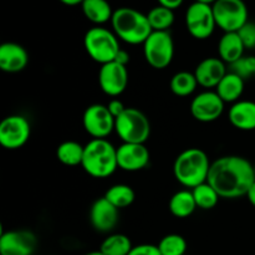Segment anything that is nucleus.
Wrapping results in <instances>:
<instances>
[{"instance_id":"nucleus-42","label":"nucleus","mask_w":255,"mask_h":255,"mask_svg":"<svg viewBox=\"0 0 255 255\" xmlns=\"http://www.w3.org/2000/svg\"><path fill=\"white\" fill-rule=\"evenodd\" d=\"M254 79H255V76H254Z\"/></svg>"},{"instance_id":"nucleus-2","label":"nucleus","mask_w":255,"mask_h":255,"mask_svg":"<svg viewBox=\"0 0 255 255\" xmlns=\"http://www.w3.org/2000/svg\"><path fill=\"white\" fill-rule=\"evenodd\" d=\"M212 162L201 148H187L177 156L173 163L174 178L186 188H196L208 181Z\"/></svg>"},{"instance_id":"nucleus-33","label":"nucleus","mask_w":255,"mask_h":255,"mask_svg":"<svg viewBox=\"0 0 255 255\" xmlns=\"http://www.w3.org/2000/svg\"><path fill=\"white\" fill-rule=\"evenodd\" d=\"M128 255H162L158 247L153 244H139L132 248Z\"/></svg>"},{"instance_id":"nucleus-22","label":"nucleus","mask_w":255,"mask_h":255,"mask_svg":"<svg viewBox=\"0 0 255 255\" xmlns=\"http://www.w3.org/2000/svg\"><path fill=\"white\" fill-rule=\"evenodd\" d=\"M82 12L89 21L94 22L97 26L111 21L115 10L107 0H84L81 4Z\"/></svg>"},{"instance_id":"nucleus-1","label":"nucleus","mask_w":255,"mask_h":255,"mask_svg":"<svg viewBox=\"0 0 255 255\" xmlns=\"http://www.w3.org/2000/svg\"><path fill=\"white\" fill-rule=\"evenodd\" d=\"M208 182L221 198L236 199L247 196L255 182L254 166L241 156H224L212 162Z\"/></svg>"},{"instance_id":"nucleus-24","label":"nucleus","mask_w":255,"mask_h":255,"mask_svg":"<svg viewBox=\"0 0 255 255\" xmlns=\"http://www.w3.org/2000/svg\"><path fill=\"white\" fill-rule=\"evenodd\" d=\"M85 146L76 141H65L56 148V158L69 167L81 166L84 159Z\"/></svg>"},{"instance_id":"nucleus-8","label":"nucleus","mask_w":255,"mask_h":255,"mask_svg":"<svg viewBox=\"0 0 255 255\" xmlns=\"http://www.w3.org/2000/svg\"><path fill=\"white\" fill-rule=\"evenodd\" d=\"M217 26L224 32H238L249 21L243 0H218L212 5Z\"/></svg>"},{"instance_id":"nucleus-17","label":"nucleus","mask_w":255,"mask_h":255,"mask_svg":"<svg viewBox=\"0 0 255 255\" xmlns=\"http://www.w3.org/2000/svg\"><path fill=\"white\" fill-rule=\"evenodd\" d=\"M226 65L219 57H207L202 60L194 70V76L199 86L208 90L216 89L227 75Z\"/></svg>"},{"instance_id":"nucleus-20","label":"nucleus","mask_w":255,"mask_h":255,"mask_svg":"<svg viewBox=\"0 0 255 255\" xmlns=\"http://www.w3.org/2000/svg\"><path fill=\"white\" fill-rule=\"evenodd\" d=\"M244 46L238 32H224L218 42L219 59L226 62L227 65H232L244 56Z\"/></svg>"},{"instance_id":"nucleus-34","label":"nucleus","mask_w":255,"mask_h":255,"mask_svg":"<svg viewBox=\"0 0 255 255\" xmlns=\"http://www.w3.org/2000/svg\"><path fill=\"white\" fill-rule=\"evenodd\" d=\"M106 106H107V109H109V111L111 112L112 116L115 117V119H116V117H119L120 115H121L122 112H124L125 110L127 109V107L124 105V102L120 101V100H117V99L111 100V101H110L109 104L106 105Z\"/></svg>"},{"instance_id":"nucleus-37","label":"nucleus","mask_w":255,"mask_h":255,"mask_svg":"<svg viewBox=\"0 0 255 255\" xmlns=\"http://www.w3.org/2000/svg\"><path fill=\"white\" fill-rule=\"evenodd\" d=\"M246 197L248 198L249 203H251L253 207H255V182L253 183V186L251 187V189H249Z\"/></svg>"},{"instance_id":"nucleus-13","label":"nucleus","mask_w":255,"mask_h":255,"mask_svg":"<svg viewBox=\"0 0 255 255\" xmlns=\"http://www.w3.org/2000/svg\"><path fill=\"white\" fill-rule=\"evenodd\" d=\"M37 239L27 229L2 232L0 237V255H32Z\"/></svg>"},{"instance_id":"nucleus-16","label":"nucleus","mask_w":255,"mask_h":255,"mask_svg":"<svg viewBox=\"0 0 255 255\" xmlns=\"http://www.w3.org/2000/svg\"><path fill=\"white\" fill-rule=\"evenodd\" d=\"M119 211L105 197L94 202L90 209V222L92 228L100 233H110L119 223Z\"/></svg>"},{"instance_id":"nucleus-29","label":"nucleus","mask_w":255,"mask_h":255,"mask_svg":"<svg viewBox=\"0 0 255 255\" xmlns=\"http://www.w3.org/2000/svg\"><path fill=\"white\" fill-rule=\"evenodd\" d=\"M192 193H193L194 201H196L197 208H201L203 211H209V209H213L214 207L218 204L219 198L221 196L218 194V192L208 183H202L199 186H197L196 188L191 189Z\"/></svg>"},{"instance_id":"nucleus-11","label":"nucleus","mask_w":255,"mask_h":255,"mask_svg":"<svg viewBox=\"0 0 255 255\" xmlns=\"http://www.w3.org/2000/svg\"><path fill=\"white\" fill-rule=\"evenodd\" d=\"M116 119L107 106L101 104L90 105L82 116L84 128L92 138H106L115 131Z\"/></svg>"},{"instance_id":"nucleus-14","label":"nucleus","mask_w":255,"mask_h":255,"mask_svg":"<svg viewBox=\"0 0 255 255\" xmlns=\"http://www.w3.org/2000/svg\"><path fill=\"white\" fill-rule=\"evenodd\" d=\"M99 85L107 96L117 97L122 95L128 85L127 66L116 61L101 65L99 72Z\"/></svg>"},{"instance_id":"nucleus-4","label":"nucleus","mask_w":255,"mask_h":255,"mask_svg":"<svg viewBox=\"0 0 255 255\" xmlns=\"http://www.w3.org/2000/svg\"><path fill=\"white\" fill-rule=\"evenodd\" d=\"M81 167L94 178H107L119 168L117 148L106 138H92L85 144Z\"/></svg>"},{"instance_id":"nucleus-40","label":"nucleus","mask_w":255,"mask_h":255,"mask_svg":"<svg viewBox=\"0 0 255 255\" xmlns=\"http://www.w3.org/2000/svg\"><path fill=\"white\" fill-rule=\"evenodd\" d=\"M84 255H104V254H102L100 251H96V252H90V253H86Z\"/></svg>"},{"instance_id":"nucleus-26","label":"nucleus","mask_w":255,"mask_h":255,"mask_svg":"<svg viewBox=\"0 0 255 255\" xmlns=\"http://www.w3.org/2000/svg\"><path fill=\"white\" fill-rule=\"evenodd\" d=\"M131 239L121 233L110 234L100 247V252L104 255H128L132 251Z\"/></svg>"},{"instance_id":"nucleus-41","label":"nucleus","mask_w":255,"mask_h":255,"mask_svg":"<svg viewBox=\"0 0 255 255\" xmlns=\"http://www.w3.org/2000/svg\"><path fill=\"white\" fill-rule=\"evenodd\" d=\"M254 172H255V164H254Z\"/></svg>"},{"instance_id":"nucleus-5","label":"nucleus","mask_w":255,"mask_h":255,"mask_svg":"<svg viewBox=\"0 0 255 255\" xmlns=\"http://www.w3.org/2000/svg\"><path fill=\"white\" fill-rule=\"evenodd\" d=\"M84 46L87 55L97 64H109L115 61L121 50L119 37L114 31L102 26H94L85 34Z\"/></svg>"},{"instance_id":"nucleus-38","label":"nucleus","mask_w":255,"mask_h":255,"mask_svg":"<svg viewBox=\"0 0 255 255\" xmlns=\"http://www.w3.org/2000/svg\"><path fill=\"white\" fill-rule=\"evenodd\" d=\"M59 1L67 5V6H76V5H81L84 0H59Z\"/></svg>"},{"instance_id":"nucleus-6","label":"nucleus","mask_w":255,"mask_h":255,"mask_svg":"<svg viewBox=\"0 0 255 255\" xmlns=\"http://www.w3.org/2000/svg\"><path fill=\"white\" fill-rule=\"evenodd\" d=\"M115 132L124 143H144L151 136V124L143 112L127 107L116 117Z\"/></svg>"},{"instance_id":"nucleus-21","label":"nucleus","mask_w":255,"mask_h":255,"mask_svg":"<svg viewBox=\"0 0 255 255\" xmlns=\"http://www.w3.org/2000/svg\"><path fill=\"white\" fill-rule=\"evenodd\" d=\"M246 87V81L234 72H227L226 76L223 77L218 86L216 87L214 91L219 95L224 104H236L241 100L242 95L244 92Z\"/></svg>"},{"instance_id":"nucleus-27","label":"nucleus","mask_w":255,"mask_h":255,"mask_svg":"<svg viewBox=\"0 0 255 255\" xmlns=\"http://www.w3.org/2000/svg\"><path fill=\"white\" fill-rule=\"evenodd\" d=\"M104 197L117 209H121L129 207L133 203L136 193H134L133 188L127 184H115L107 189Z\"/></svg>"},{"instance_id":"nucleus-3","label":"nucleus","mask_w":255,"mask_h":255,"mask_svg":"<svg viewBox=\"0 0 255 255\" xmlns=\"http://www.w3.org/2000/svg\"><path fill=\"white\" fill-rule=\"evenodd\" d=\"M112 31L120 40L129 45H139L152 34L147 14L133 7H120L114 11L111 19Z\"/></svg>"},{"instance_id":"nucleus-9","label":"nucleus","mask_w":255,"mask_h":255,"mask_svg":"<svg viewBox=\"0 0 255 255\" xmlns=\"http://www.w3.org/2000/svg\"><path fill=\"white\" fill-rule=\"evenodd\" d=\"M186 26L189 34L197 40H206L217 26L212 5L194 1L186 11Z\"/></svg>"},{"instance_id":"nucleus-12","label":"nucleus","mask_w":255,"mask_h":255,"mask_svg":"<svg viewBox=\"0 0 255 255\" xmlns=\"http://www.w3.org/2000/svg\"><path fill=\"white\" fill-rule=\"evenodd\" d=\"M223 100L216 91L207 90L197 95L191 102V114L197 121L208 122L217 121L224 112Z\"/></svg>"},{"instance_id":"nucleus-28","label":"nucleus","mask_w":255,"mask_h":255,"mask_svg":"<svg viewBox=\"0 0 255 255\" xmlns=\"http://www.w3.org/2000/svg\"><path fill=\"white\" fill-rule=\"evenodd\" d=\"M147 17L153 31H168V29L174 22L173 10L162 6V5L152 7L147 12Z\"/></svg>"},{"instance_id":"nucleus-7","label":"nucleus","mask_w":255,"mask_h":255,"mask_svg":"<svg viewBox=\"0 0 255 255\" xmlns=\"http://www.w3.org/2000/svg\"><path fill=\"white\" fill-rule=\"evenodd\" d=\"M143 56L147 64L156 70L169 66L174 56V42L169 31H152L143 42Z\"/></svg>"},{"instance_id":"nucleus-39","label":"nucleus","mask_w":255,"mask_h":255,"mask_svg":"<svg viewBox=\"0 0 255 255\" xmlns=\"http://www.w3.org/2000/svg\"><path fill=\"white\" fill-rule=\"evenodd\" d=\"M198 2H203V4H208V5H213L214 2L218 1V0H196Z\"/></svg>"},{"instance_id":"nucleus-25","label":"nucleus","mask_w":255,"mask_h":255,"mask_svg":"<svg viewBox=\"0 0 255 255\" xmlns=\"http://www.w3.org/2000/svg\"><path fill=\"white\" fill-rule=\"evenodd\" d=\"M198 82H197L194 72L189 71H179L172 76L169 87L171 91L178 97L191 96L196 91Z\"/></svg>"},{"instance_id":"nucleus-23","label":"nucleus","mask_w":255,"mask_h":255,"mask_svg":"<svg viewBox=\"0 0 255 255\" xmlns=\"http://www.w3.org/2000/svg\"><path fill=\"white\" fill-rule=\"evenodd\" d=\"M168 207L172 216L177 217V218H187V217L192 216L197 209L193 193L189 189H183V191H178L177 193H174L169 199Z\"/></svg>"},{"instance_id":"nucleus-31","label":"nucleus","mask_w":255,"mask_h":255,"mask_svg":"<svg viewBox=\"0 0 255 255\" xmlns=\"http://www.w3.org/2000/svg\"><path fill=\"white\" fill-rule=\"evenodd\" d=\"M229 67H231L232 72L238 75L246 81L249 77L255 76V56H246L244 55L238 61L229 65Z\"/></svg>"},{"instance_id":"nucleus-10","label":"nucleus","mask_w":255,"mask_h":255,"mask_svg":"<svg viewBox=\"0 0 255 255\" xmlns=\"http://www.w3.org/2000/svg\"><path fill=\"white\" fill-rule=\"evenodd\" d=\"M31 126L26 117L10 115L0 122V144L6 149H19L29 141Z\"/></svg>"},{"instance_id":"nucleus-36","label":"nucleus","mask_w":255,"mask_h":255,"mask_svg":"<svg viewBox=\"0 0 255 255\" xmlns=\"http://www.w3.org/2000/svg\"><path fill=\"white\" fill-rule=\"evenodd\" d=\"M129 59H131V56H129L128 52L126 51V50H120L119 54L116 55V59H115V61L119 62V64L121 65H125V66H127V64L129 62Z\"/></svg>"},{"instance_id":"nucleus-35","label":"nucleus","mask_w":255,"mask_h":255,"mask_svg":"<svg viewBox=\"0 0 255 255\" xmlns=\"http://www.w3.org/2000/svg\"><path fill=\"white\" fill-rule=\"evenodd\" d=\"M158 1V5H162V6H166L168 9H177V7L181 6L183 4L184 0H157Z\"/></svg>"},{"instance_id":"nucleus-18","label":"nucleus","mask_w":255,"mask_h":255,"mask_svg":"<svg viewBox=\"0 0 255 255\" xmlns=\"http://www.w3.org/2000/svg\"><path fill=\"white\" fill-rule=\"evenodd\" d=\"M29 64V54L22 45L4 42L0 45V69L7 74L22 71Z\"/></svg>"},{"instance_id":"nucleus-15","label":"nucleus","mask_w":255,"mask_h":255,"mask_svg":"<svg viewBox=\"0 0 255 255\" xmlns=\"http://www.w3.org/2000/svg\"><path fill=\"white\" fill-rule=\"evenodd\" d=\"M149 158L151 154L144 143H122L117 147V163L122 171H141L148 166Z\"/></svg>"},{"instance_id":"nucleus-19","label":"nucleus","mask_w":255,"mask_h":255,"mask_svg":"<svg viewBox=\"0 0 255 255\" xmlns=\"http://www.w3.org/2000/svg\"><path fill=\"white\" fill-rule=\"evenodd\" d=\"M228 119L232 126L241 131H255V102L239 100L229 109Z\"/></svg>"},{"instance_id":"nucleus-30","label":"nucleus","mask_w":255,"mask_h":255,"mask_svg":"<svg viewBox=\"0 0 255 255\" xmlns=\"http://www.w3.org/2000/svg\"><path fill=\"white\" fill-rule=\"evenodd\" d=\"M162 255H184L187 252V242L179 234H168L163 237L158 244Z\"/></svg>"},{"instance_id":"nucleus-32","label":"nucleus","mask_w":255,"mask_h":255,"mask_svg":"<svg viewBox=\"0 0 255 255\" xmlns=\"http://www.w3.org/2000/svg\"><path fill=\"white\" fill-rule=\"evenodd\" d=\"M246 49H255V22L248 21L238 31Z\"/></svg>"}]
</instances>
